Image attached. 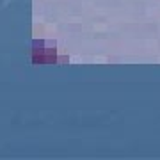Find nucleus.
I'll return each instance as SVG.
<instances>
[{"label": "nucleus", "instance_id": "f257e3e1", "mask_svg": "<svg viewBox=\"0 0 160 160\" xmlns=\"http://www.w3.org/2000/svg\"><path fill=\"white\" fill-rule=\"evenodd\" d=\"M69 62V57H62V55H57V64H68Z\"/></svg>", "mask_w": 160, "mask_h": 160}]
</instances>
